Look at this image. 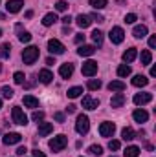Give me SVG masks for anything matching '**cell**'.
Masks as SVG:
<instances>
[{
    "instance_id": "1",
    "label": "cell",
    "mask_w": 156,
    "mask_h": 157,
    "mask_svg": "<svg viewBox=\"0 0 156 157\" xmlns=\"http://www.w3.org/2000/svg\"><path fill=\"white\" fill-rule=\"evenodd\" d=\"M66 144H68V137L63 135V133L57 135V137H53V139H50V143H48V146H50L51 152H63L66 148Z\"/></svg>"
},
{
    "instance_id": "2",
    "label": "cell",
    "mask_w": 156,
    "mask_h": 157,
    "mask_svg": "<svg viewBox=\"0 0 156 157\" xmlns=\"http://www.w3.org/2000/svg\"><path fill=\"white\" fill-rule=\"evenodd\" d=\"M39 59V48L37 46H28L22 51V60L24 64H35V60Z\"/></svg>"
},
{
    "instance_id": "3",
    "label": "cell",
    "mask_w": 156,
    "mask_h": 157,
    "mask_svg": "<svg viewBox=\"0 0 156 157\" xmlns=\"http://www.w3.org/2000/svg\"><path fill=\"white\" fill-rule=\"evenodd\" d=\"M11 119H13L15 124H20V126H26V124H28V117L24 115V112H22L20 106H13V110H11Z\"/></svg>"
},
{
    "instance_id": "4",
    "label": "cell",
    "mask_w": 156,
    "mask_h": 157,
    "mask_svg": "<svg viewBox=\"0 0 156 157\" xmlns=\"http://www.w3.org/2000/svg\"><path fill=\"white\" fill-rule=\"evenodd\" d=\"M88 130H90V121L86 115H77V122H76V132L81 133V135H84V133H88Z\"/></svg>"
},
{
    "instance_id": "5",
    "label": "cell",
    "mask_w": 156,
    "mask_h": 157,
    "mask_svg": "<svg viewBox=\"0 0 156 157\" xmlns=\"http://www.w3.org/2000/svg\"><path fill=\"white\" fill-rule=\"evenodd\" d=\"M48 49H50L51 55H63L66 48H64L63 42H59L57 39H51V40H48Z\"/></svg>"
},
{
    "instance_id": "6",
    "label": "cell",
    "mask_w": 156,
    "mask_h": 157,
    "mask_svg": "<svg viewBox=\"0 0 156 157\" xmlns=\"http://www.w3.org/2000/svg\"><path fill=\"white\" fill-rule=\"evenodd\" d=\"M83 75L84 77H94L96 73H97V62L96 60H86V62H83Z\"/></svg>"
},
{
    "instance_id": "7",
    "label": "cell",
    "mask_w": 156,
    "mask_h": 157,
    "mask_svg": "<svg viewBox=\"0 0 156 157\" xmlns=\"http://www.w3.org/2000/svg\"><path fill=\"white\" fill-rule=\"evenodd\" d=\"M109 37H110V42H112V44H121L123 39H125V31H123V28L116 26V28H112V29H110Z\"/></svg>"
},
{
    "instance_id": "8",
    "label": "cell",
    "mask_w": 156,
    "mask_h": 157,
    "mask_svg": "<svg viewBox=\"0 0 156 157\" xmlns=\"http://www.w3.org/2000/svg\"><path fill=\"white\" fill-rule=\"evenodd\" d=\"M114 132H116V124H114V122H103V124L99 126L101 137H112Z\"/></svg>"
},
{
    "instance_id": "9",
    "label": "cell",
    "mask_w": 156,
    "mask_h": 157,
    "mask_svg": "<svg viewBox=\"0 0 156 157\" xmlns=\"http://www.w3.org/2000/svg\"><path fill=\"white\" fill-rule=\"evenodd\" d=\"M2 141H4V144H7V146H11V144H18V143L22 141V135L17 133V132H11V133H6Z\"/></svg>"
},
{
    "instance_id": "10",
    "label": "cell",
    "mask_w": 156,
    "mask_h": 157,
    "mask_svg": "<svg viewBox=\"0 0 156 157\" xmlns=\"http://www.w3.org/2000/svg\"><path fill=\"white\" fill-rule=\"evenodd\" d=\"M151 101H153V95H151V93H136V95H134V104H136V106L149 104Z\"/></svg>"
},
{
    "instance_id": "11",
    "label": "cell",
    "mask_w": 156,
    "mask_h": 157,
    "mask_svg": "<svg viewBox=\"0 0 156 157\" xmlns=\"http://www.w3.org/2000/svg\"><path fill=\"white\" fill-rule=\"evenodd\" d=\"M97 106H99V99H94L90 95L83 97V108H86V110H97Z\"/></svg>"
},
{
    "instance_id": "12",
    "label": "cell",
    "mask_w": 156,
    "mask_h": 157,
    "mask_svg": "<svg viewBox=\"0 0 156 157\" xmlns=\"http://www.w3.org/2000/svg\"><path fill=\"white\" fill-rule=\"evenodd\" d=\"M22 6H24L22 0H7L6 9H7V13H18L22 9Z\"/></svg>"
},
{
    "instance_id": "13",
    "label": "cell",
    "mask_w": 156,
    "mask_h": 157,
    "mask_svg": "<svg viewBox=\"0 0 156 157\" xmlns=\"http://www.w3.org/2000/svg\"><path fill=\"white\" fill-rule=\"evenodd\" d=\"M59 75L63 78H70L74 75V64H70V62H66V64H61V68H59Z\"/></svg>"
},
{
    "instance_id": "14",
    "label": "cell",
    "mask_w": 156,
    "mask_h": 157,
    "mask_svg": "<svg viewBox=\"0 0 156 157\" xmlns=\"http://www.w3.org/2000/svg\"><path fill=\"white\" fill-rule=\"evenodd\" d=\"M53 132V124L51 122H39V137H46Z\"/></svg>"
},
{
    "instance_id": "15",
    "label": "cell",
    "mask_w": 156,
    "mask_h": 157,
    "mask_svg": "<svg viewBox=\"0 0 156 157\" xmlns=\"http://www.w3.org/2000/svg\"><path fill=\"white\" fill-rule=\"evenodd\" d=\"M22 101H24V106H26V108H33V110L39 108V99L33 97V95H24Z\"/></svg>"
},
{
    "instance_id": "16",
    "label": "cell",
    "mask_w": 156,
    "mask_h": 157,
    "mask_svg": "<svg viewBox=\"0 0 156 157\" xmlns=\"http://www.w3.org/2000/svg\"><path fill=\"white\" fill-rule=\"evenodd\" d=\"M76 22H77L79 28H83V29H84V28H88V26L92 24V18H90V15H83V13H81L77 18H76Z\"/></svg>"
},
{
    "instance_id": "17",
    "label": "cell",
    "mask_w": 156,
    "mask_h": 157,
    "mask_svg": "<svg viewBox=\"0 0 156 157\" xmlns=\"http://www.w3.org/2000/svg\"><path fill=\"white\" fill-rule=\"evenodd\" d=\"M39 80L42 84H50L51 80H53V73L50 71V70H40L39 71Z\"/></svg>"
},
{
    "instance_id": "18",
    "label": "cell",
    "mask_w": 156,
    "mask_h": 157,
    "mask_svg": "<svg viewBox=\"0 0 156 157\" xmlns=\"http://www.w3.org/2000/svg\"><path fill=\"white\" fill-rule=\"evenodd\" d=\"M125 104V95L123 93H116L112 99H110V106L112 108H121Z\"/></svg>"
},
{
    "instance_id": "19",
    "label": "cell",
    "mask_w": 156,
    "mask_h": 157,
    "mask_svg": "<svg viewBox=\"0 0 156 157\" xmlns=\"http://www.w3.org/2000/svg\"><path fill=\"white\" fill-rule=\"evenodd\" d=\"M96 53V48L94 46H79V49H77V55H81V57H90V55H94Z\"/></svg>"
},
{
    "instance_id": "20",
    "label": "cell",
    "mask_w": 156,
    "mask_h": 157,
    "mask_svg": "<svg viewBox=\"0 0 156 157\" xmlns=\"http://www.w3.org/2000/svg\"><path fill=\"white\" fill-rule=\"evenodd\" d=\"M147 33H149V29H147V26H136L134 29H132V35L136 37V39H143V37H147Z\"/></svg>"
},
{
    "instance_id": "21",
    "label": "cell",
    "mask_w": 156,
    "mask_h": 157,
    "mask_svg": "<svg viewBox=\"0 0 156 157\" xmlns=\"http://www.w3.org/2000/svg\"><path fill=\"white\" fill-rule=\"evenodd\" d=\"M136 55H138V51H136V48H129L125 53H123V62L125 64H129V62H132L134 59H136Z\"/></svg>"
},
{
    "instance_id": "22",
    "label": "cell",
    "mask_w": 156,
    "mask_h": 157,
    "mask_svg": "<svg viewBox=\"0 0 156 157\" xmlns=\"http://www.w3.org/2000/svg\"><path fill=\"white\" fill-rule=\"evenodd\" d=\"M132 117L136 122H147V119H149V113L145 112V110H136L134 113H132Z\"/></svg>"
},
{
    "instance_id": "23",
    "label": "cell",
    "mask_w": 156,
    "mask_h": 157,
    "mask_svg": "<svg viewBox=\"0 0 156 157\" xmlns=\"http://www.w3.org/2000/svg\"><path fill=\"white\" fill-rule=\"evenodd\" d=\"M57 20H59V18H57V15H55V13H48V15H44V18H42V24H44L46 28H50V26H53Z\"/></svg>"
},
{
    "instance_id": "24",
    "label": "cell",
    "mask_w": 156,
    "mask_h": 157,
    "mask_svg": "<svg viewBox=\"0 0 156 157\" xmlns=\"http://www.w3.org/2000/svg\"><path fill=\"white\" fill-rule=\"evenodd\" d=\"M125 88H127V86H125V82H123V80H112V82L109 84V90H110V91H117V93H119V91H123Z\"/></svg>"
},
{
    "instance_id": "25",
    "label": "cell",
    "mask_w": 156,
    "mask_h": 157,
    "mask_svg": "<svg viewBox=\"0 0 156 157\" xmlns=\"http://www.w3.org/2000/svg\"><path fill=\"white\" fill-rule=\"evenodd\" d=\"M17 31H18V40L20 42H30L31 40V35L28 33V31H22V24H17Z\"/></svg>"
},
{
    "instance_id": "26",
    "label": "cell",
    "mask_w": 156,
    "mask_h": 157,
    "mask_svg": "<svg viewBox=\"0 0 156 157\" xmlns=\"http://www.w3.org/2000/svg\"><path fill=\"white\" fill-rule=\"evenodd\" d=\"M132 84H134L136 88H143V86L149 84V78L145 77V75H136V77L132 78Z\"/></svg>"
},
{
    "instance_id": "27",
    "label": "cell",
    "mask_w": 156,
    "mask_h": 157,
    "mask_svg": "<svg viewBox=\"0 0 156 157\" xmlns=\"http://www.w3.org/2000/svg\"><path fill=\"white\" fill-rule=\"evenodd\" d=\"M140 59H142V66H149L151 60H153V53H151L149 49H143L142 55H140Z\"/></svg>"
},
{
    "instance_id": "28",
    "label": "cell",
    "mask_w": 156,
    "mask_h": 157,
    "mask_svg": "<svg viewBox=\"0 0 156 157\" xmlns=\"http://www.w3.org/2000/svg\"><path fill=\"white\" fill-rule=\"evenodd\" d=\"M121 137H123V141H132V139L136 137V132H134L130 126H127V128H123V132H121Z\"/></svg>"
},
{
    "instance_id": "29",
    "label": "cell",
    "mask_w": 156,
    "mask_h": 157,
    "mask_svg": "<svg viewBox=\"0 0 156 157\" xmlns=\"http://www.w3.org/2000/svg\"><path fill=\"white\" fill-rule=\"evenodd\" d=\"M138 155H140L138 146H127V150L123 152V157H138Z\"/></svg>"
},
{
    "instance_id": "30",
    "label": "cell",
    "mask_w": 156,
    "mask_h": 157,
    "mask_svg": "<svg viewBox=\"0 0 156 157\" xmlns=\"http://www.w3.org/2000/svg\"><path fill=\"white\" fill-rule=\"evenodd\" d=\"M9 55H11V44L6 42V44H2V48H0V57H2V59H9Z\"/></svg>"
},
{
    "instance_id": "31",
    "label": "cell",
    "mask_w": 156,
    "mask_h": 157,
    "mask_svg": "<svg viewBox=\"0 0 156 157\" xmlns=\"http://www.w3.org/2000/svg\"><path fill=\"white\" fill-rule=\"evenodd\" d=\"M130 73H132V70H130L129 64H121V66L117 68V75H119V77H129Z\"/></svg>"
},
{
    "instance_id": "32",
    "label": "cell",
    "mask_w": 156,
    "mask_h": 157,
    "mask_svg": "<svg viewBox=\"0 0 156 157\" xmlns=\"http://www.w3.org/2000/svg\"><path fill=\"white\" fill-rule=\"evenodd\" d=\"M86 88H88V90H92V91H96V90H99V88H101V80H99V78H90V80H88V84H86Z\"/></svg>"
},
{
    "instance_id": "33",
    "label": "cell",
    "mask_w": 156,
    "mask_h": 157,
    "mask_svg": "<svg viewBox=\"0 0 156 157\" xmlns=\"http://www.w3.org/2000/svg\"><path fill=\"white\" fill-rule=\"evenodd\" d=\"M92 40H94V44H97V46H101V44H103V33H101L99 29H96V31H92Z\"/></svg>"
},
{
    "instance_id": "34",
    "label": "cell",
    "mask_w": 156,
    "mask_h": 157,
    "mask_svg": "<svg viewBox=\"0 0 156 157\" xmlns=\"http://www.w3.org/2000/svg\"><path fill=\"white\" fill-rule=\"evenodd\" d=\"M81 93H83V88H79V86H76V88H70V90H68V97H70V99H77Z\"/></svg>"
},
{
    "instance_id": "35",
    "label": "cell",
    "mask_w": 156,
    "mask_h": 157,
    "mask_svg": "<svg viewBox=\"0 0 156 157\" xmlns=\"http://www.w3.org/2000/svg\"><path fill=\"white\" fill-rule=\"evenodd\" d=\"M107 4H109V0H90V6L94 9H103Z\"/></svg>"
},
{
    "instance_id": "36",
    "label": "cell",
    "mask_w": 156,
    "mask_h": 157,
    "mask_svg": "<svg viewBox=\"0 0 156 157\" xmlns=\"http://www.w3.org/2000/svg\"><path fill=\"white\" fill-rule=\"evenodd\" d=\"M0 93H2V97H6V99H11V97H13V88H9V86H4V88L0 90Z\"/></svg>"
},
{
    "instance_id": "37",
    "label": "cell",
    "mask_w": 156,
    "mask_h": 157,
    "mask_svg": "<svg viewBox=\"0 0 156 157\" xmlns=\"http://www.w3.org/2000/svg\"><path fill=\"white\" fill-rule=\"evenodd\" d=\"M88 152H90L92 155H101V154H103V148H101L99 144H92V146L88 148Z\"/></svg>"
},
{
    "instance_id": "38",
    "label": "cell",
    "mask_w": 156,
    "mask_h": 157,
    "mask_svg": "<svg viewBox=\"0 0 156 157\" xmlns=\"http://www.w3.org/2000/svg\"><path fill=\"white\" fill-rule=\"evenodd\" d=\"M13 80H15L17 84H24V80H26V77H24V73H22V71H17V73L13 75Z\"/></svg>"
},
{
    "instance_id": "39",
    "label": "cell",
    "mask_w": 156,
    "mask_h": 157,
    "mask_svg": "<svg viewBox=\"0 0 156 157\" xmlns=\"http://www.w3.org/2000/svg\"><path fill=\"white\" fill-rule=\"evenodd\" d=\"M109 148H110L112 152H116V150H119V148H121V143H119V141H116V139H112V141H109Z\"/></svg>"
},
{
    "instance_id": "40",
    "label": "cell",
    "mask_w": 156,
    "mask_h": 157,
    "mask_svg": "<svg viewBox=\"0 0 156 157\" xmlns=\"http://www.w3.org/2000/svg\"><path fill=\"white\" fill-rule=\"evenodd\" d=\"M55 9H57V11H66V9H68V4H66L64 0H59V2L55 4Z\"/></svg>"
},
{
    "instance_id": "41",
    "label": "cell",
    "mask_w": 156,
    "mask_h": 157,
    "mask_svg": "<svg viewBox=\"0 0 156 157\" xmlns=\"http://www.w3.org/2000/svg\"><path fill=\"white\" fill-rule=\"evenodd\" d=\"M136 20H138V17H136L134 13H129V15L125 17V22H127V24H134Z\"/></svg>"
},
{
    "instance_id": "42",
    "label": "cell",
    "mask_w": 156,
    "mask_h": 157,
    "mask_svg": "<svg viewBox=\"0 0 156 157\" xmlns=\"http://www.w3.org/2000/svg\"><path fill=\"white\" fill-rule=\"evenodd\" d=\"M31 119H33V121H44V113H42V112H33V113H31Z\"/></svg>"
},
{
    "instance_id": "43",
    "label": "cell",
    "mask_w": 156,
    "mask_h": 157,
    "mask_svg": "<svg viewBox=\"0 0 156 157\" xmlns=\"http://www.w3.org/2000/svg\"><path fill=\"white\" fill-rule=\"evenodd\" d=\"M90 18H92V20H96V22H105L103 15H99V13H92V15H90Z\"/></svg>"
},
{
    "instance_id": "44",
    "label": "cell",
    "mask_w": 156,
    "mask_h": 157,
    "mask_svg": "<svg viewBox=\"0 0 156 157\" xmlns=\"http://www.w3.org/2000/svg\"><path fill=\"white\" fill-rule=\"evenodd\" d=\"M61 22H63L64 26H70V22H72V17H70V15H64V17L61 18Z\"/></svg>"
},
{
    "instance_id": "45",
    "label": "cell",
    "mask_w": 156,
    "mask_h": 157,
    "mask_svg": "<svg viewBox=\"0 0 156 157\" xmlns=\"http://www.w3.org/2000/svg\"><path fill=\"white\" fill-rule=\"evenodd\" d=\"M53 117H55V121H57V122H64V113H61V112H57Z\"/></svg>"
},
{
    "instance_id": "46",
    "label": "cell",
    "mask_w": 156,
    "mask_h": 157,
    "mask_svg": "<svg viewBox=\"0 0 156 157\" xmlns=\"http://www.w3.org/2000/svg\"><path fill=\"white\" fill-rule=\"evenodd\" d=\"M26 152H28V150H26V146H18V148H17V155H24Z\"/></svg>"
},
{
    "instance_id": "47",
    "label": "cell",
    "mask_w": 156,
    "mask_h": 157,
    "mask_svg": "<svg viewBox=\"0 0 156 157\" xmlns=\"http://www.w3.org/2000/svg\"><path fill=\"white\" fill-rule=\"evenodd\" d=\"M149 48H156V37H149Z\"/></svg>"
},
{
    "instance_id": "48",
    "label": "cell",
    "mask_w": 156,
    "mask_h": 157,
    "mask_svg": "<svg viewBox=\"0 0 156 157\" xmlns=\"http://www.w3.org/2000/svg\"><path fill=\"white\" fill-rule=\"evenodd\" d=\"M76 110H77V108H76L74 104H68V108H66V113H76Z\"/></svg>"
},
{
    "instance_id": "49",
    "label": "cell",
    "mask_w": 156,
    "mask_h": 157,
    "mask_svg": "<svg viewBox=\"0 0 156 157\" xmlns=\"http://www.w3.org/2000/svg\"><path fill=\"white\" fill-rule=\"evenodd\" d=\"M81 42H84V35H76V44H81Z\"/></svg>"
},
{
    "instance_id": "50",
    "label": "cell",
    "mask_w": 156,
    "mask_h": 157,
    "mask_svg": "<svg viewBox=\"0 0 156 157\" xmlns=\"http://www.w3.org/2000/svg\"><path fill=\"white\" fill-rule=\"evenodd\" d=\"M31 154H33V157H46V155H44V154H42V152L39 150V148H37V150H33Z\"/></svg>"
},
{
    "instance_id": "51",
    "label": "cell",
    "mask_w": 156,
    "mask_h": 157,
    "mask_svg": "<svg viewBox=\"0 0 156 157\" xmlns=\"http://www.w3.org/2000/svg\"><path fill=\"white\" fill-rule=\"evenodd\" d=\"M46 64H50V66H51V64H55V60H53V59L50 57V59H46Z\"/></svg>"
},
{
    "instance_id": "52",
    "label": "cell",
    "mask_w": 156,
    "mask_h": 157,
    "mask_svg": "<svg viewBox=\"0 0 156 157\" xmlns=\"http://www.w3.org/2000/svg\"><path fill=\"white\" fill-rule=\"evenodd\" d=\"M151 77H156V68H154V66L151 68Z\"/></svg>"
},
{
    "instance_id": "53",
    "label": "cell",
    "mask_w": 156,
    "mask_h": 157,
    "mask_svg": "<svg viewBox=\"0 0 156 157\" xmlns=\"http://www.w3.org/2000/svg\"><path fill=\"white\" fill-rule=\"evenodd\" d=\"M33 17V11H26V18H31Z\"/></svg>"
},
{
    "instance_id": "54",
    "label": "cell",
    "mask_w": 156,
    "mask_h": 157,
    "mask_svg": "<svg viewBox=\"0 0 156 157\" xmlns=\"http://www.w3.org/2000/svg\"><path fill=\"white\" fill-rule=\"evenodd\" d=\"M4 18H6V15H4V13H0V20H4Z\"/></svg>"
},
{
    "instance_id": "55",
    "label": "cell",
    "mask_w": 156,
    "mask_h": 157,
    "mask_svg": "<svg viewBox=\"0 0 156 157\" xmlns=\"http://www.w3.org/2000/svg\"><path fill=\"white\" fill-rule=\"evenodd\" d=\"M0 71H2V64H0Z\"/></svg>"
},
{
    "instance_id": "56",
    "label": "cell",
    "mask_w": 156,
    "mask_h": 157,
    "mask_svg": "<svg viewBox=\"0 0 156 157\" xmlns=\"http://www.w3.org/2000/svg\"><path fill=\"white\" fill-rule=\"evenodd\" d=\"M0 108H2V101H0Z\"/></svg>"
},
{
    "instance_id": "57",
    "label": "cell",
    "mask_w": 156,
    "mask_h": 157,
    "mask_svg": "<svg viewBox=\"0 0 156 157\" xmlns=\"http://www.w3.org/2000/svg\"><path fill=\"white\" fill-rule=\"evenodd\" d=\"M0 37H2V29H0Z\"/></svg>"
},
{
    "instance_id": "58",
    "label": "cell",
    "mask_w": 156,
    "mask_h": 157,
    "mask_svg": "<svg viewBox=\"0 0 156 157\" xmlns=\"http://www.w3.org/2000/svg\"><path fill=\"white\" fill-rule=\"evenodd\" d=\"M110 157H116V155H110Z\"/></svg>"
}]
</instances>
